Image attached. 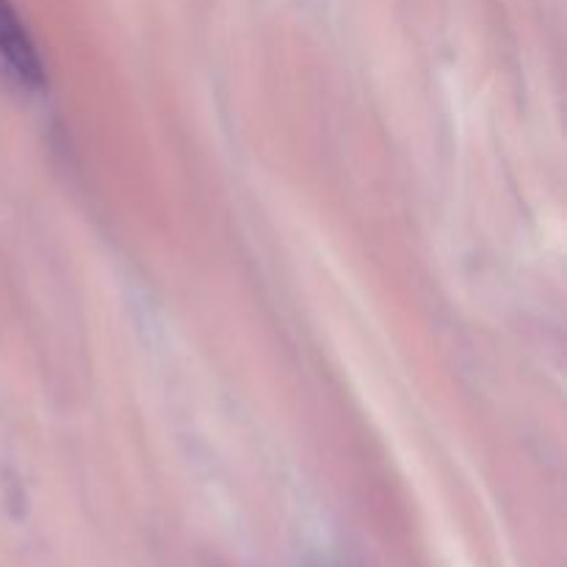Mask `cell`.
Here are the masks:
<instances>
[{"label": "cell", "instance_id": "cell-1", "mask_svg": "<svg viewBox=\"0 0 567 567\" xmlns=\"http://www.w3.org/2000/svg\"><path fill=\"white\" fill-rule=\"evenodd\" d=\"M0 59L28 89H37L44 83V66L42 59H39V50L28 28L22 25L17 9L11 6V0H0Z\"/></svg>", "mask_w": 567, "mask_h": 567}]
</instances>
